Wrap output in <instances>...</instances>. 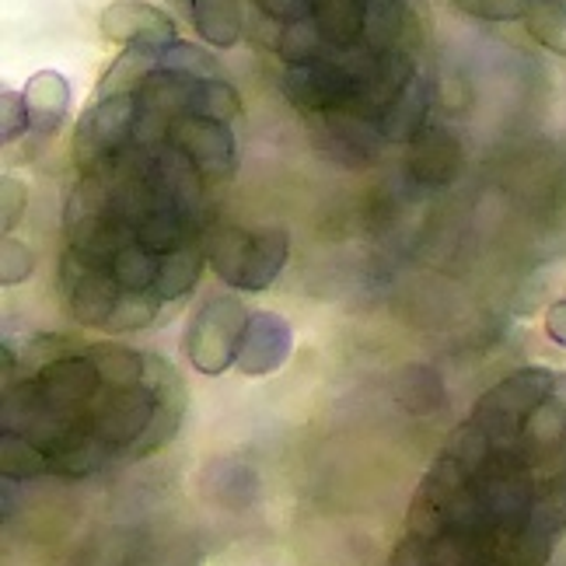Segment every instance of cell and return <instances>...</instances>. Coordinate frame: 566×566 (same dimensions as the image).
<instances>
[{"label":"cell","mask_w":566,"mask_h":566,"mask_svg":"<svg viewBox=\"0 0 566 566\" xmlns=\"http://www.w3.org/2000/svg\"><path fill=\"white\" fill-rule=\"evenodd\" d=\"M25 105L35 137H53L71 116V81L60 71H39L25 84Z\"/></svg>","instance_id":"ba28073f"},{"label":"cell","mask_w":566,"mask_h":566,"mask_svg":"<svg viewBox=\"0 0 566 566\" xmlns=\"http://www.w3.org/2000/svg\"><path fill=\"white\" fill-rule=\"evenodd\" d=\"M192 29L203 42H210L213 50H231L238 46L245 29V11L242 0H186Z\"/></svg>","instance_id":"30bf717a"},{"label":"cell","mask_w":566,"mask_h":566,"mask_svg":"<svg viewBox=\"0 0 566 566\" xmlns=\"http://www.w3.org/2000/svg\"><path fill=\"white\" fill-rule=\"evenodd\" d=\"M294 350V333L287 318H280L276 312H252L245 322L242 343H238L234 367L245 378H270L287 364Z\"/></svg>","instance_id":"52a82bcc"},{"label":"cell","mask_w":566,"mask_h":566,"mask_svg":"<svg viewBox=\"0 0 566 566\" xmlns=\"http://www.w3.org/2000/svg\"><path fill=\"white\" fill-rule=\"evenodd\" d=\"M556 388H559V378L549 371V367H525V371H517L500 385H493L486 396L475 402L472 423L483 427V433L493 444L511 448V444H517L525 420L549 396H556Z\"/></svg>","instance_id":"7a4b0ae2"},{"label":"cell","mask_w":566,"mask_h":566,"mask_svg":"<svg viewBox=\"0 0 566 566\" xmlns=\"http://www.w3.org/2000/svg\"><path fill=\"white\" fill-rule=\"evenodd\" d=\"M158 63L165 71H176V74H186V77H221L213 63H210V56L203 50L189 46V42H171V46L158 50Z\"/></svg>","instance_id":"ac0fdd59"},{"label":"cell","mask_w":566,"mask_h":566,"mask_svg":"<svg viewBox=\"0 0 566 566\" xmlns=\"http://www.w3.org/2000/svg\"><path fill=\"white\" fill-rule=\"evenodd\" d=\"M566 441V396H549L521 427L517 444L525 448L532 462H559Z\"/></svg>","instance_id":"9c48e42d"},{"label":"cell","mask_w":566,"mask_h":566,"mask_svg":"<svg viewBox=\"0 0 566 566\" xmlns=\"http://www.w3.org/2000/svg\"><path fill=\"white\" fill-rule=\"evenodd\" d=\"M556 479H566V441H563V451H559V462H556Z\"/></svg>","instance_id":"d4e9b609"},{"label":"cell","mask_w":566,"mask_h":566,"mask_svg":"<svg viewBox=\"0 0 566 566\" xmlns=\"http://www.w3.org/2000/svg\"><path fill=\"white\" fill-rule=\"evenodd\" d=\"M546 333L556 346H563L566 350V297L553 301L546 308Z\"/></svg>","instance_id":"cb8c5ba5"},{"label":"cell","mask_w":566,"mask_h":566,"mask_svg":"<svg viewBox=\"0 0 566 566\" xmlns=\"http://www.w3.org/2000/svg\"><path fill=\"white\" fill-rule=\"evenodd\" d=\"M98 29L108 42H119L126 50H165L176 39V21L161 8L144 0H116L98 18Z\"/></svg>","instance_id":"8992f818"},{"label":"cell","mask_w":566,"mask_h":566,"mask_svg":"<svg viewBox=\"0 0 566 566\" xmlns=\"http://www.w3.org/2000/svg\"><path fill=\"white\" fill-rule=\"evenodd\" d=\"M25 207H29V186L18 176L0 179V228H4V234H11L21 224Z\"/></svg>","instance_id":"7402d4cb"},{"label":"cell","mask_w":566,"mask_h":566,"mask_svg":"<svg viewBox=\"0 0 566 566\" xmlns=\"http://www.w3.org/2000/svg\"><path fill=\"white\" fill-rule=\"evenodd\" d=\"M168 144L200 171V176L228 179L234 171V134L228 123L182 113L168 123Z\"/></svg>","instance_id":"5b68a950"},{"label":"cell","mask_w":566,"mask_h":566,"mask_svg":"<svg viewBox=\"0 0 566 566\" xmlns=\"http://www.w3.org/2000/svg\"><path fill=\"white\" fill-rule=\"evenodd\" d=\"M388 566H430V549L427 542L417 538V535H406L396 553H391V563Z\"/></svg>","instance_id":"603a6c76"},{"label":"cell","mask_w":566,"mask_h":566,"mask_svg":"<svg viewBox=\"0 0 566 566\" xmlns=\"http://www.w3.org/2000/svg\"><path fill=\"white\" fill-rule=\"evenodd\" d=\"M538 4H566V0H538Z\"/></svg>","instance_id":"484cf974"},{"label":"cell","mask_w":566,"mask_h":566,"mask_svg":"<svg viewBox=\"0 0 566 566\" xmlns=\"http://www.w3.org/2000/svg\"><path fill=\"white\" fill-rule=\"evenodd\" d=\"M525 29L542 50L566 56V4H535L525 14Z\"/></svg>","instance_id":"e0dca14e"},{"label":"cell","mask_w":566,"mask_h":566,"mask_svg":"<svg viewBox=\"0 0 566 566\" xmlns=\"http://www.w3.org/2000/svg\"><path fill=\"white\" fill-rule=\"evenodd\" d=\"M189 113L231 123L234 116H242V98H238V92L224 77H196L189 88Z\"/></svg>","instance_id":"5bb4252c"},{"label":"cell","mask_w":566,"mask_h":566,"mask_svg":"<svg viewBox=\"0 0 566 566\" xmlns=\"http://www.w3.org/2000/svg\"><path fill=\"white\" fill-rule=\"evenodd\" d=\"M245 322L249 315L238 297L231 294L207 297L186 325V357L196 371L207 378H221L228 367H234Z\"/></svg>","instance_id":"3957f363"},{"label":"cell","mask_w":566,"mask_h":566,"mask_svg":"<svg viewBox=\"0 0 566 566\" xmlns=\"http://www.w3.org/2000/svg\"><path fill=\"white\" fill-rule=\"evenodd\" d=\"M459 161H462L459 140H454L444 126H427L423 134L412 140L409 165L423 182H448L454 171H459Z\"/></svg>","instance_id":"8fae6325"},{"label":"cell","mask_w":566,"mask_h":566,"mask_svg":"<svg viewBox=\"0 0 566 566\" xmlns=\"http://www.w3.org/2000/svg\"><path fill=\"white\" fill-rule=\"evenodd\" d=\"M291 255V234L283 228H234L224 224L210 238V266L234 291L259 294L280 276Z\"/></svg>","instance_id":"6da1fadb"},{"label":"cell","mask_w":566,"mask_h":566,"mask_svg":"<svg viewBox=\"0 0 566 566\" xmlns=\"http://www.w3.org/2000/svg\"><path fill=\"white\" fill-rule=\"evenodd\" d=\"M29 129H32V119H29L25 95L14 88H4L0 92V137H4V144H11V140L25 137Z\"/></svg>","instance_id":"ffe728a7"},{"label":"cell","mask_w":566,"mask_h":566,"mask_svg":"<svg viewBox=\"0 0 566 566\" xmlns=\"http://www.w3.org/2000/svg\"><path fill=\"white\" fill-rule=\"evenodd\" d=\"M32 270H35L32 249L4 234V242H0V287H18V283H25L32 276Z\"/></svg>","instance_id":"d6986e66"},{"label":"cell","mask_w":566,"mask_h":566,"mask_svg":"<svg viewBox=\"0 0 566 566\" xmlns=\"http://www.w3.org/2000/svg\"><path fill=\"white\" fill-rule=\"evenodd\" d=\"M535 0H454V8L483 21H525Z\"/></svg>","instance_id":"44dd1931"},{"label":"cell","mask_w":566,"mask_h":566,"mask_svg":"<svg viewBox=\"0 0 566 566\" xmlns=\"http://www.w3.org/2000/svg\"><path fill=\"white\" fill-rule=\"evenodd\" d=\"M196 276H200V255H196V249L189 245L171 249L168 255H161V276H158L155 294L161 301H176L192 291Z\"/></svg>","instance_id":"9a60e30c"},{"label":"cell","mask_w":566,"mask_h":566,"mask_svg":"<svg viewBox=\"0 0 566 566\" xmlns=\"http://www.w3.org/2000/svg\"><path fill=\"white\" fill-rule=\"evenodd\" d=\"M0 469H4L8 479H35L50 472V454L35 448L29 438H21V433H4V441H0Z\"/></svg>","instance_id":"2e32d148"},{"label":"cell","mask_w":566,"mask_h":566,"mask_svg":"<svg viewBox=\"0 0 566 566\" xmlns=\"http://www.w3.org/2000/svg\"><path fill=\"white\" fill-rule=\"evenodd\" d=\"M108 276H113L116 287L126 291V294L155 291L158 287V276H161V255L150 252L140 242L119 245L113 255H108Z\"/></svg>","instance_id":"7c38bea8"},{"label":"cell","mask_w":566,"mask_h":566,"mask_svg":"<svg viewBox=\"0 0 566 566\" xmlns=\"http://www.w3.org/2000/svg\"><path fill=\"white\" fill-rule=\"evenodd\" d=\"M88 357L98 367L105 388H137L147 381L150 354H137L129 346H116V343H95L88 346Z\"/></svg>","instance_id":"4fadbf2b"},{"label":"cell","mask_w":566,"mask_h":566,"mask_svg":"<svg viewBox=\"0 0 566 566\" xmlns=\"http://www.w3.org/2000/svg\"><path fill=\"white\" fill-rule=\"evenodd\" d=\"M140 126V102L134 92L92 98L88 113L81 116L74 129V161L84 171H98L105 161H113L126 140Z\"/></svg>","instance_id":"277c9868"}]
</instances>
